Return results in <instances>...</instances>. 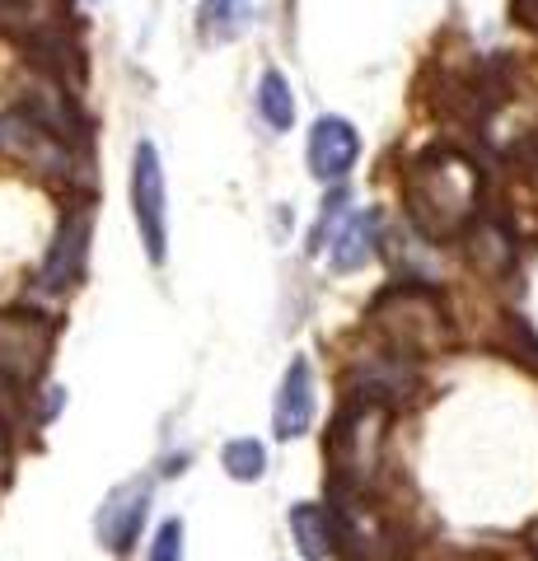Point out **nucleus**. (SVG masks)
Returning a JSON list of instances; mask_svg holds the SVG:
<instances>
[{"label":"nucleus","mask_w":538,"mask_h":561,"mask_svg":"<svg viewBox=\"0 0 538 561\" xmlns=\"http://www.w3.org/2000/svg\"><path fill=\"white\" fill-rule=\"evenodd\" d=\"M534 150H538V146H534Z\"/></svg>","instance_id":"20"},{"label":"nucleus","mask_w":538,"mask_h":561,"mask_svg":"<svg viewBox=\"0 0 538 561\" xmlns=\"http://www.w3.org/2000/svg\"><path fill=\"white\" fill-rule=\"evenodd\" d=\"M253 24V0H202L197 5V33L202 43H234Z\"/></svg>","instance_id":"14"},{"label":"nucleus","mask_w":538,"mask_h":561,"mask_svg":"<svg viewBox=\"0 0 538 561\" xmlns=\"http://www.w3.org/2000/svg\"><path fill=\"white\" fill-rule=\"evenodd\" d=\"M403 206L416 234L431 243L459 239L482 216V169L455 146H431L408 164Z\"/></svg>","instance_id":"1"},{"label":"nucleus","mask_w":538,"mask_h":561,"mask_svg":"<svg viewBox=\"0 0 538 561\" xmlns=\"http://www.w3.org/2000/svg\"><path fill=\"white\" fill-rule=\"evenodd\" d=\"M511 20H515L519 28L538 33V0H511Z\"/></svg>","instance_id":"19"},{"label":"nucleus","mask_w":538,"mask_h":561,"mask_svg":"<svg viewBox=\"0 0 538 561\" xmlns=\"http://www.w3.org/2000/svg\"><path fill=\"white\" fill-rule=\"evenodd\" d=\"M375 243H379V216L375 210H352L346 197H333L309 249L314 253L328 249V267L333 272H360L375 257Z\"/></svg>","instance_id":"4"},{"label":"nucleus","mask_w":538,"mask_h":561,"mask_svg":"<svg viewBox=\"0 0 538 561\" xmlns=\"http://www.w3.org/2000/svg\"><path fill=\"white\" fill-rule=\"evenodd\" d=\"M515 249H519V239H515L496 216H492V220H482V216H478V225L468 230V257H473V262H478V272H488V276L511 272Z\"/></svg>","instance_id":"13"},{"label":"nucleus","mask_w":538,"mask_h":561,"mask_svg":"<svg viewBox=\"0 0 538 561\" xmlns=\"http://www.w3.org/2000/svg\"><path fill=\"white\" fill-rule=\"evenodd\" d=\"M131 216L150 262L169 257V192H164V164L154 140H141L131 154Z\"/></svg>","instance_id":"5"},{"label":"nucleus","mask_w":538,"mask_h":561,"mask_svg":"<svg viewBox=\"0 0 538 561\" xmlns=\"http://www.w3.org/2000/svg\"><path fill=\"white\" fill-rule=\"evenodd\" d=\"M309 421H314V370H309L305 356H295L286 379H282V393H276V408H272L276 440H295V435H305Z\"/></svg>","instance_id":"11"},{"label":"nucleus","mask_w":538,"mask_h":561,"mask_svg":"<svg viewBox=\"0 0 538 561\" xmlns=\"http://www.w3.org/2000/svg\"><path fill=\"white\" fill-rule=\"evenodd\" d=\"M150 561H183V519H164L160 534H154Z\"/></svg>","instance_id":"18"},{"label":"nucleus","mask_w":538,"mask_h":561,"mask_svg":"<svg viewBox=\"0 0 538 561\" xmlns=\"http://www.w3.org/2000/svg\"><path fill=\"white\" fill-rule=\"evenodd\" d=\"M0 28L33 33V43H43L51 33V0H0Z\"/></svg>","instance_id":"16"},{"label":"nucleus","mask_w":538,"mask_h":561,"mask_svg":"<svg viewBox=\"0 0 538 561\" xmlns=\"http://www.w3.org/2000/svg\"><path fill=\"white\" fill-rule=\"evenodd\" d=\"M360 160V136L346 117H319L309 131V173L319 183H342Z\"/></svg>","instance_id":"9"},{"label":"nucleus","mask_w":538,"mask_h":561,"mask_svg":"<svg viewBox=\"0 0 538 561\" xmlns=\"http://www.w3.org/2000/svg\"><path fill=\"white\" fill-rule=\"evenodd\" d=\"M84 253H90V210H71V216L61 220L57 239H51V253L38 272V286L43 290L76 286L80 272H84Z\"/></svg>","instance_id":"10"},{"label":"nucleus","mask_w":538,"mask_h":561,"mask_svg":"<svg viewBox=\"0 0 538 561\" xmlns=\"http://www.w3.org/2000/svg\"><path fill=\"white\" fill-rule=\"evenodd\" d=\"M220 463H225V472H230L234 482H257L267 472V449L257 440H230L225 454H220Z\"/></svg>","instance_id":"17"},{"label":"nucleus","mask_w":538,"mask_h":561,"mask_svg":"<svg viewBox=\"0 0 538 561\" xmlns=\"http://www.w3.org/2000/svg\"><path fill=\"white\" fill-rule=\"evenodd\" d=\"M370 332L398 360H431L455 342L449 309L426 280H398L370 305Z\"/></svg>","instance_id":"2"},{"label":"nucleus","mask_w":538,"mask_h":561,"mask_svg":"<svg viewBox=\"0 0 538 561\" xmlns=\"http://www.w3.org/2000/svg\"><path fill=\"white\" fill-rule=\"evenodd\" d=\"M257 113L272 131H290L295 122V99H290V80L282 70H263V80H257Z\"/></svg>","instance_id":"15"},{"label":"nucleus","mask_w":538,"mask_h":561,"mask_svg":"<svg viewBox=\"0 0 538 561\" xmlns=\"http://www.w3.org/2000/svg\"><path fill=\"white\" fill-rule=\"evenodd\" d=\"M146 511H150V482L131 478L123 486L108 491V501L99 505V519H94V534L108 552H131L136 534L146 524Z\"/></svg>","instance_id":"7"},{"label":"nucleus","mask_w":538,"mask_h":561,"mask_svg":"<svg viewBox=\"0 0 538 561\" xmlns=\"http://www.w3.org/2000/svg\"><path fill=\"white\" fill-rule=\"evenodd\" d=\"M51 356V323L38 313H0V383L28 389Z\"/></svg>","instance_id":"6"},{"label":"nucleus","mask_w":538,"mask_h":561,"mask_svg":"<svg viewBox=\"0 0 538 561\" xmlns=\"http://www.w3.org/2000/svg\"><path fill=\"white\" fill-rule=\"evenodd\" d=\"M519 243H538V150L519 154L501 183V216Z\"/></svg>","instance_id":"8"},{"label":"nucleus","mask_w":538,"mask_h":561,"mask_svg":"<svg viewBox=\"0 0 538 561\" xmlns=\"http://www.w3.org/2000/svg\"><path fill=\"white\" fill-rule=\"evenodd\" d=\"M385 440H389V402L356 393L337 412L333 431H328V445H323L333 496H360L366 491L379 459H385Z\"/></svg>","instance_id":"3"},{"label":"nucleus","mask_w":538,"mask_h":561,"mask_svg":"<svg viewBox=\"0 0 538 561\" xmlns=\"http://www.w3.org/2000/svg\"><path fill=\"white\" fill-rule=\"evenodd\" d=\"M290 534H295V542H300V552H305L309 561H328V557H333V548L342 542L333 505L323 511V505H314V501L290 505Z\"/></svg>","instance_id":"12"}]
</instances>
